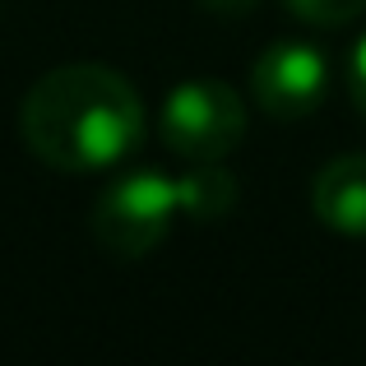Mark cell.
Instances as JSON below:
<instances>
[{"label":"cell","mask_w":366,"mask_h":366,"mask_svg":"<svg viewBox=\"0 0 366 366\" xmlns=\"http://www.w3.org/2000/svg\"><path fill=\"white\" fill-rule=\"evenodd\" d=\"M144 130L149 112L134 84L98 61L46 70L19 107V134L28 153L70 177L112 172L144 144Z\"/></svg>","instance_id":"1"},{"label":"cell","mask_w":366,"mask_h":366,"mask_svg":"<svg viewBox=\"0 0 366 366\" xmlns=\"http://www.w3.org/2000/svg\"><path fill=\"white\" fill-rule=\"evenodd\" d=\"M158 139L181 162H223L246 139V102L223 79H186L162 98Z\"/></svg>","instance_id":"2"},{"label":"cell","mask_w":366,"mask_h":366,"mask_svg":"<svg viewBox=\"0 0 366 366\" xmlns=\"http://www.w3.org/2000/svg\"><path fill=\"white\" fill-rule=\"evenodd\" d=\"M181 218L177 177L162 172H125L93 204V237L107 255L144 259L162 246L172 223Z\"/></svg>","instance_id":"3"},{"label":"cell","mask_w":366,"mask_h":366,"mask_svg":"<svg viewBox=\"0 0 366 366\" xmlns=\"http://www.w3.org/2000/svg\"><path fill=\"white\" fill-rule=\"evenodd\" d=\"M250 98L274 121H306L330 98V56L315 42L287 37L255 56L250 65Z\"/></svg>","instance_id":"4"},{"label":"cell","mask_w":366,"mask_h":366,"mask_svg":"<svg viewBox=\"0 0 366 366\" xmlns=\"http://www.w3.org/2000/svg\"><path fill=\"white\" fill-rule=\"evenodd\" d=\"M311 214L339 237H366V153H343L315 172Z\"/></svg>","instance_id":"5"},{"label":"cell","mask_w":366,"mask_h":366,"mask_svg":"<svg viewBox=\"0 0 366 366\" xmlns=\"http://www.w3.org/2000/svg\"><path fill=\"white\" fill-rule=\"evenodd\" d=\"M181 218L190 223H218L237 209V177L223 172L218 162H190L186 177H177Z\"/></svg>","instance_id":"6"},{"label":"cell","mask_w":366,"mask_h":366,"mask_svg":"<svg viewBox=\"0 0 366 366\" xmlns=\"http://www.w3.org/2000/svg\"><path fill=\"white\" fill-rule=\"evenodd\" d=\"M283 9L311 28H343L366 14V0H283Z\"/></svg>","instance_id":"7"},{"label":"cell","mask_w":366,"mask_h":366,"mask_svg":"<svg viewBox=\"0 0 366 366\" xmlns=\"http://www.w3.org/2000/svg\"><path fill=\"white\" fill-rule=\"evenodd\" d=\"M348 98H352V107H357L362 121H366V33L348 51Z\"/></svg>","instance_id":"8"},{"label":"cell","mask_w":366,"mask_h":366,"mask_svg":"<svg viewBox=\"0 0 366 366\" xmlns=\"http://www.w3.org/2000/svg\"><path fill=\"white\" fill-rule=\"evenodd\" d=\"M199 5H204L209 14H227V19H237V14H246V9H255L259 0H199Z\"/></svg>","instance_id":"9"}]
</instances>
